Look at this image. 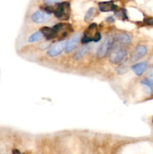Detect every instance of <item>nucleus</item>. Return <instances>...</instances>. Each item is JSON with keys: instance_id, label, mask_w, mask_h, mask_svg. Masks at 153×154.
Segmentation results:
<instances>
[{"instance_id": "nucleus-9", "label": "nucleus", "mask_w": 153, "mask_h": 154, "mask_svg": "<svg viewBox=\"0 0 153 154\" xmlns=\"http://www.w3.org/2000/svg\"><path fill=\"white\" fill-rule=\"evenodd\" d=\"M40 31L41 32L43 35L44 36L47 40H50V39H52L56 37V35L55 34V32H54L52 28H50V27H43Z\"/></svg>"}, {"instance_id": "nucleus-17", "label": "nucleus", "mask_w": 153, "mask_h": 154, "mask_svg": "<svg viewBox=\"0 0 153 154\" xmlns=\"http://www.w3.org/2000/svg\"><path fill=\"white\" fill-rule=\"evenodd\" d=\"M145 23L148 25L153 26V18H148V19L145 20Z\"/></svg>"}, {"instance_id": "nucleus-7", "label": "nucleus", "mask_w": 153, "mask_h": 154, "mask_svg": "<svg viewBox=\"0 0 153 154\" xmlns=\"http://www.w3.org/2000/svg\"><path fill=\"white\" fill-rule=\"evenodd\" d=\"M50 14L46 11H37L32 15V20L36 23H41L46 22L50 19Z\"/></svg>"}, {"instance_id": "nucleus-11", "label": "nucleus", "mask_w": 153, "mask_h": 154, "mask_svg": "<svg viewBox=\"0 0 153 154\" xmlns=\"http://www.w3.org/2000/svg\"><path fill=\"white\" fill-rule=\"evenodd\" d=\"M116 6L114 5L112 2H105L99 4V8L101 11H110L115 9Z\"/></svg>"}, {"instance_id": "nucleus-2", "label": "nucleus", "mask_w": 153, "mask_h": 154, "mask_svg": "<svg viewBox=\"0 0 153 154\" xmlns=\"http://www.w3.org/2000/svg\"><path fill=\"white\" fill-rule=\"evenodd\" d=\"M69 10H70V5L68 2H64L57 5L56 8H52V11L56 17L59 19H66L68 17Z\"/></svg>"}, {"instance_id": "nucleus-15", "label": "nucleus", "mask_w": 153, "mask_h": 154, "mask_svg": "<svg viewBox=\"0 0 153 154\" xmlns=\"http://www.w3.org/2000/svg\"><path fill=\"white\" fill-rule=\"evenodd\" d=\"M100 38L101 36H100V33L97 32L96 34H94V36L92 38V41H94V42H98L100 40Z\"/></svg>"}, {"instance_id": "nucleus-1", "label": "nucleus", "mask_w": 153, "mask_h": 154, "mask_svg": "<svg viewBox=\"0 0 153 154\" xmlns=\"http://www.w3.org/2000/svg\"><path fill=\"white\" fill-rule=\"evenodd\" d=\"M128 54L127 50L122 47H115L112 48L110 55V61L111 63L117 64L122 61Z\"/></svg>"}, {"instance_id": "nucleus-10", "label": "nucleus", "mask_w": 153, "mask_h": 154, "mask_svg": "<svg viewBox=\"0 0 153 154\" xmlns=\"http://www.w3.org/2000/svg\"><path fill=\"white\" fill-rule=\"evenodd\" d=\"M115 40L122 45H128L131 42V37L128 34H119L116 36Z\"/></svg>"}, {"instance_id": "nucleus-4", "label": "nucleus", "mask_w": 153, "mask_h": 154, "mask_svg": "<svg viewBox=\"0 0 153 154\" xmlns=\"http://www.w3.org/2000/svg\"><path fill=\"white\" fill-rule=\"evenodd\" d=\"M80 40V33H76L74 35L72 36L66 43V47L64 48V51H65L66 54L72 52L77 46Z\"/></svg>"}, {"instance_id": "nucleus-5", "label": "nucleus", "mask_w": 153, "mask_h": 154, "mask_svg": "<svg viewBox=\"0 0 153 154\" xmlns=\"http://www.w3.org/2000/svg\"><path fill=\"white\" fill-rule=\"evenodd\" d=\"M147 54V48L144 45H138L133 51L131 55V60L133 62L138 61Z\"/></svg>"}, {"instance_id": "nucleus-19", "label": "nucleus", "mask_w": 153, "mask_h": 154, "mask_svg": "<svg viewBox=\"0 0 153 154\" xmlns=\"http://www.w3.org/2000/svg\"><path fill=\"white\" fill-rule=\"evenodd\" d=\"M106 20L109 21L110 23H111V22H112V21H114V20H113V18L112 17H108L107 19H106Z\"/></svg>"}, {"instance_id": "nucleus-3", "label": "nucleus", "mask_w": 153, "mask_h": 154, "mask_svg": "<svg viewBox=\"0 0 153 154\" xmlns=\"http://www.w3.org/2000/svg\"><path fill=\"white\" fill-rule=\"evenodd\" d=\"M112 45H113V40H112L110 38H106L104 41L103 43L98 48V58H104L107 54V53L109 52L110 48H112Z\"/></svg>"}, {"instance_id": "nucleus-16", "label": "nucleus", "mask_w": 153, "mask_h": 154, "mask_svg": "<svg viewBox=\"0 0 153 154\" xmlns=\"http://www.w3.org/2000/svg\"><path fill=\"white\" fill-rule=\"evenodd\" d=\"M45 3L48 5H51V4H55V3H58L61 0H44Z\"/></svg>"}, {"instance_id": "nucleus-14", "label": "nucleus", "mask_w": 153, "mask_h": 154, "mask_svg": "<svg viewBox=\"0 0 153 154\" xmlns=\"http://www.w3.org/2000/svg\"><path fill=\"white\" fill-rule=\"evenodd\" d=\"M93 14H94V8H91L88 9V11H87V13L86 14L85 16V21H89L91 20L92 18Z\"/></svg>"}, {"instance_id": "nucleus-12", "label": "nucleus", "mask_w": 153, "mask_h": 154, "mask_svg": "<svg viewBox=\"0 0 153 154\" xmlns=\"http://www.w3.org/2000/svg\"><path fill=\"white\" fill-rule=\"evenodd\" d=\"M88 48H89V46L87 45L82 46V48H80V49L78 50L76 53H75L74 55V60H80V58H82V57H83L86 54L87 51H88Z\"/></svg>"}, {"instance_id": "nucleus-6", "label": "nucleus", "mask_w": 153, "mask_h": 154, "mask_svg": "<svg viewBox=\"0 0 153 154\" xmlns=\"http://www.w3.org/2000/svg\"><path fill=\"white\" fill-rule=\"evenodd\" d=\"M66 43H67L66 41H62V42L56 44L55 45H53V46L47 51L48 56H50V57H54L58 56V54H61V53L64 50V48H65L66 47Z\"/></svg>"}, {"instance_id": "nucleus-13", "label": "nucleus", "mask_w": 153, "mask_h": 154, "mask_svg": "<svg viewBox=\"0 0 153 154\" xmlns=\"http://www.w3.org/2000/svg\"><path fill=\"white\" fill-rule=\"evenodd\" d=\"M43 37H44V35H43V34H42L41 32L38 31V32H36L33 33V34L29 38H28V42H31V43H32V42H38V41H40V39H42V38Z\"/></svg>"}, {"instance_id": "nucleus-18", "label": "nucleus", "mask_w": 153, "mask_h": 154, "mask_svg": "<svg viewBox=\"0 0 153 154\" xmlns=\"http://www.w3.org/2000/svg\"><path fill=\"white\" fill-rule=\"evenodd\" d=\"M148 79H149L152 82H153V69L151 70L148 73Z\"/></svg>"}, {"instance_id": "nucleus-8", "label": "nucleus", "mask_w": 153, "mask_h": 154, "mask_svg": "<svg viewBox=\"0 0 153 154\" xmlns=\"http://www.w3.org/2000/svg\"><path fill=\"white\" fill-rule=\"evenodd\" d=\"M147 68V63L146 62H142V63H137V64L134 65L132 66V70L133 72L136 74L137 76H141L144 72L146 71Z\"/></svg>"}]
</instances>
